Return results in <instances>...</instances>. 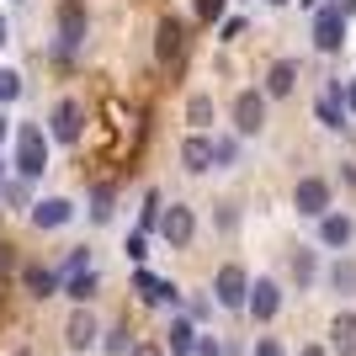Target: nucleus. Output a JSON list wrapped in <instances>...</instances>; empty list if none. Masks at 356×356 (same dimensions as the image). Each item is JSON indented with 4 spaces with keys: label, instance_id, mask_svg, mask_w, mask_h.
<instances>
[{
    "label": "nucleus",
    "instance_id": "obj_20",
    "mask_svg": "<svg viewBox=\"0 0 356 356\" xmlns=\"http://www.w3.org/2000/svg\"><path fill=\"white\" fill-rule=\"evenodd\" d=\"M287 271H293V282H298V293L314 282V271H319V261H314V250H293V261H287Z\"/></svg>",
    "mask_w": 356,
    "mask_h": 356
},
{
    "label": "nucleus",
    "instance_id": "obj_1",
    "mask_svg": "<svg viewBox=\"0 0 356 356\" xmlns=\"http://www.w3.org/2000/svg\"><path fill=\"white\" fill-rule=\"evenodd\" d=\"M48 170V134L38 122H27L22 134H16V176L22 181H38Z\"/></svg>",
    "mask_w": 356,
    "mask_h": 356
},
{
    "label": "nucleus",
    "instance_id": "obj_13",
    "mask_svg": "<svg viewBox=\"0 0 356 356\" xmlns=\"http://www.w3.org/2000/svg\"><path fill=\"white\" fill-rule=\"evenodd\" d=\"M70 218H74V208L64 202V197H43V202H32V223H38V229H64Z\"/></svg>",
    "mask_w": 356,
    "mask_h": 356
},
{
    "label": "nucleus",
    "instance_id": "obj_25",
    "mask_svg": "<svg viewBox=\"0 0 356 356\" xmlns=\"http://www.w3.org/2000/svg\"><path fill=\"white\" fill-rule=\"evenodd\" d=\"M90 218H96V223L112 218V192H106V186H96V192H90Z\"/></svg>",
    "mask_w": 356,
    "mask_h": 356
},
{
    "label": "nucleus",
    "instance_id": "obj_15",
    "mask_svg": "<svg viewBox=\"0 0 356 356\" xmlns=\"http://www.w3.org/2000/svg\"><path fill=\"white\" fill-rule=\"evenodd\" d=\"M319 239H325L330 250H346V245H351V218H346V213H325V218H319Z\"/></svg>",
    "mask_w": 356,
    "mask_h": 356
},
{
    "label": "nucleus",
    "instance_id": "obj_31",
    "mask_svg": "<svg viewBox=\"0 0 356 356\" xmlns=\"http://www.w3.org/2000/svg\"><path fill=\"white\" fill-rule=\"evenodd\" d=\"M197 16H202V22H218V16H223V0H197Z\"/></svg>",
    "mask_w": 356,
    "mask_h": 356
},
{
    "label": "nucleus",
    "instance_id": "obj_19",
    "mask_svg": "<svg viewBox=\"0 0 356 356\" xmlns=\"http://www.w3.org/2000/svg\"><path fill=\"white\" fill-rule=\"evenodd\" d=\"M314 112H319V122H325V128H341V122H346V102H341V86L330 90V96H319V106H314Z\"/></svg>",
    "mask_w": 356,
    "mask_h": 356
},
{
    "label": "nucleus",
    "instance_id": "obj_35",
    "mask_svg": "<svg viewBox=\"0 0 356 356\" xmlns=\"http://www.w3.org/2000/svg\"><path fill=\"white\" fill-rule=\"evenodd\" d=\"M298 356H330V351H325V346H303Z\"/></svg>",
    "mask_w": 356,
    "mask_h": 356
},
{
    "label": "nucleus",
    "instance_id": "obj_17",
    "mask_svg": "<svg viewBox=\"0 0 356 356\" xmlns=\"http://www.w3.org/2000/svg\"><path fill=\"white\" fill-rule=\"evenodd\" d=\"M22 282H27L32 298H54L59 293V271H48V266H27L22 271Z\"/></svg>",
    "mask_w": 356,
    "mask_h": 356
},
{
    "label": "nucleus",
    "instance_id": "obj_29",
    "mask_svg": "<svg viewBox=\"0 0 356 356\" xmlns=\"http://www.w3.org/2000/svg\"><path fill=\"white\" fill-rule=\"evenodd\" d=\"M154 223H160V197H149V202H144V218H138V229H144V234H149Z\"/></svg>",
    "mask_w": 356,
    "mask_h": 356
},
{
    "label": "nucleus",
    "instance_id": "obj_23",
    "mask_svg": "<svg viewBox=\"0 0 356 356\" xmlns=\"http://www.w3.org/2000/svg\"><path fill=\"white\" fill-rule=\"evenodd\" d=\"M330 287H335V293H356V261L351 255H341V261L330 266Z\"/></svg>",
    "mask_w": 356,
    "mask_h": 356
},
{
    "label": "nucleus",
    "instance_id": "obj_24",
    "mask_svg": "<svg viewBox=\"0 0 356 356\" xmlns=\"http://www.w3.org/2000/svg\"><path fill=\"white\" fill-rule=\"evenodd\" d=\"M160 59H181V22H160Z\"/></svg>",
    "mask_w": 356,
    "mask_h": 356
},
{
    "label": "nucleus",
    "instance_id": "obj_10",
    "mask_svg": "<svg viewBox=\"0 0 356 356\" xmlns=\"http://www.w3.org/2000/svg\"><path fill=\"white\" fill-rule=\"evenodd\" d=\"M59 38H64V48L86 43V6L80 0H64L59 6Z\"/></svg>",
    "mask_w": 356,
    "mask_h": 356
},
{
    "label": "nucleus",
    "instance_id": "obj_32",
    "mask_svg": "<svg viewBox=\"0 0 356 356\" xmlns=\"http://www.w3.org/2000/svg\"><path fill=\"white\" fill-rule=\"evenodd\" d=\"M192 351H197V356H223V346L213 341V335H197V346H192Z\"/></svg>",
    "mask_w": 356,
    "mask_h": 356
},
{
    "label": "nucleus",
    "instance_id": "obj_3",
    "mask_svg": "<svg viewBox=\"0 0 356 356\" xmlns=\"http://www.w3.org/2000/svg\"><path fill=\"white\" fill-rule=\"evenodd\" d=\"M154 229L165 234V245H170V250H186V245H192V234H197V218H192V208L170 202V208L160 213V223H154Z\"/></svg>",
    "mask_w": 356,
    "mask_h": 356
},
{
    "label": "nucleus",
    "instance_id": "obj_34",
    "mask_svg": "<svg viewBox=\"0 0 356 356\" xmlns=\"http://www.w3.org/2000/svg\"><path fill=\"white\" fill-rule=\"evenodd\" d=\"M341 102H346V106H351V112H356V80H351V86L341 90Z\"/></svg>",
    "mask_w": 356,
    "mask_h": 356
},
{
    "label": "nucleus",
    "instance_id": "obj_26",
    "mask_svg": "<svg viewBox=\"0 0 356 356\" xmlns=\"http://www.w3.org/2000/svg\"><path fill=\"white\" fill-rule=\"evenodd\" d=\"M16 96H22V74H16V70H0V106L16 102Z\"/></svg>",
    "mask_w": 356,
    "mask_h": 356
},
{
    "label": "nucleus",
    "instance_id": "obj_27",
    "mask_svg": "<svg viewBox=\"0 0 356 356\" xmlns=\"http://www.w3.org/2000/svg\"><path fill=\"white\" fill-rule=\"evenodd\" d=\"M128 346H134V341H128V325L106 330V351H112V356H128Z\"/></svg>",
    "mask_w": 356,
    "mask_h": 356
},
{
    "label": "nucleus",
    "instance_id": "obj_11",
    "mask_svg": "<svg viewBox=\"0 0 356 356\" xmlns=\"http://www.w3.org/2000/svg\"><path fill=\"white\" fill-rule=\"evenodd\" d=\"M48 134L59 138V144H80V106H74V102H59V106H54Z\"/></svg>",
    "mask_w": 356,
    "mask_h": 356
},
{
    "label": "nucleus",
    "instance_id": "obj_37",
    "mask_svg": "<svg viewBox=\"0 0 356 356\" xmlns=\"http://www.w3.org/2000/svg\"><path fill=\"white\" fill-rule=\"evenodd\" d=\"M303 6H319V0H303Z\"/></svg>",
    "mask_w": 356,
    "mask_h": 356
},
{
    "label": "nucleus",
    "instance_id": "obj_38",
    "mask_svg": "<svg viewBox=\"0 0 356 356\" xmlns=\"http://www.w3.org/2000/svg\"><path fill=\"white\" fill-rule=\"evenodd\" d=\"M271 6H287V0H271Z\"/></svg>",
    "mask_w": 356,
    "mask_h": 356
},
{
    "label": "nucleus",
    "instance_id": "obj_2",
    "mask_svg": "<svg viewBox=\"0 0 356 356\" xmlns=\"http://www.w3.org/2000/svg\"><path fill=\"white\" fill-rule=\"evenodd\" d=\"M245 293H250V277H245V266H218V277H213V303L218 309H245Z\"/></svg>",
    "mask_w": 356,
    "mask_h": 356
},
{
    "label": "nucleus",
    "instance_id": "obj_6",
    "mask_svg": "<svg viewBox=\"0 0 356 356\" xmlns=\"http://www.w3.org/2000/svg\"><path fill=\"white\" fill-rule=\"evenodd\" d=\"M245 309H250L261 325H271V319H277V309H282V287L271 282V277H255L250 293H245Z\"/></svg>",
    "mask_w": 356,
    "mask_h": 356
},
{
    "label": "nucleus",
    "instance_id": "obj_30",
    "mask_svg": "<svg viewBox=\"0 0 356 356\" xmlns=\"http://www.w3.org/2000/svg\"><path fill=\"white\" fill-rule=\"evenodd\" d=\"M255 356H287V351H282L277 335H261V341H255Z\"/></svg>",
    "mask_w": 356,
    "mask_h": 356
},
{
    "label": "nucleus",
    "instance_id": "obj_7",
    "mask_svg": "<svg viewBox=\"0 0 356 356\" xmlns=\"http://www.w3.org/2000/svg\"><path fill=\"white\" fill-rule=\"evenodd\" d=\"M96 341H102V325H96V314L80 303V309L70 314V325H64V346H70V351H90Z\"/></svg>",
    "mask_w": 356,
    "mask_h": 356
},
{
    "label": "nucleus",
    "instance_id": "obj_28",
    "mask_svg": "<svg viewBox=\"0 0 356 356\" xmlns=\"http://www.w3.org/2000/svg\"><path fill=\"white\" fill-rule=\"evenodd\" d=\"M149 255V234L138 229V234H128V261H144Z\"/></svg>",
    "mask_w": 356,
    "mask_h": 356
},
{
    "label": "nucleus",
    "instance_id": "obj_18",
    "mask_svg": "<svg viewBox=\"0 0 356 356\" xmlns=\"http://www.w3.org/2000/svg\"><path fill=\"white\" fill-rule=\"evenodd\" d=\"M96 282H102V277H96V271H74V277H64V293L74 298V303H90V298H96Z\"/></svg>",
    "mask_w": 356,
    "mask_h": 356
},
{
    "label": "nucleus",
    "instance_id": "obj_8",
    "mask_svg": "<svg viewBox=\"0 0 356 356\" xmlns=\"http://www.w3.org/2000/svg\"><path fill=\"white\" fill-rule=\"evenodd\" d=\"M234 128L239 134H261L266 128V96L261 90H239L234 96Z\"/></svg>",
    "mask_w": 356,
    "mask_h": 356
},
{
    "label": "nucleus",
    "instance_id": "obj_12",
    "mask_svg": "<svg viewBox=\"0 0 356 356\" xmlns=\"http://www.w3.org/2000/svg\"><path fill=\"white\" fill-rule=\"evenodd\" d=\"M181 165L192 170V176H202V170H213V138L208 134H192L186 144H181Z\"/></svg>",
    "mask_w": 356,
    "mask_h": 356
},
{
    "label": "nucleus",
    "instance_id": "obj_33",
    "mask_svg": "<svg viewBox=\"0 0 356 356\" xmlns=\"http://www.w3.org/2000/svg\"><path fill=\"white\" fill-rule=\"evenodd\" d=\"M128 356H160V346H154V341H144V346H128Z\"/></svg>",
    "mask_w": 356,
    "mask_h": 356
},
{
    "label": "nucleus",
    "instance_id": "obj_9",
    "mask_svg": "<svg viewBox=\"0 0 356 356\" xmlns=\"http://www.w3.org/2000/svg\"><path fill=\"white\" fill-rule=\"evenodd\" d=\"M134 287H138V298H144V303H170V309L181 303V287H176V282H160V277H154V271H144V266L134 271Z\"/></svg>",
    "mask_w": 356,
    "mask_h": 356
},
{
    "label": "nucleus",
    "instance_id": "obj_14",
    "mask_svg": "<svg viewBox=\"0 0 356 356\" xmlns=\"http://www.w3.org/2000/svg\"><path fill=\"white\" fill-rule=\"evenodd\" d=\"M330 351L356 356V314H335V319H330Z\"/></svg>",
    "mask_w": 356,
    "mask_h": 356
},
{
    "label": "nucleus",
    "instance_id": "obj_36",
    "mask_svg": "<svg viewBox=\"0 0 356 356\" xmlns=\"http://www.w3.org/2000/svg\"><path fill=\"white\" fill-rule=\"evenodd\" d=\"M6 134H11V118H6V112H0V144H6Z\"/></svg>",
    "mask_w": 356,
    "mask_h": 356
},
{
    "label": "nucleus",
    "instance_id": "obj_16",
    "mask_svg": "<svg viewBox=\"0 0 356 356\" xmlns=\"http://www.w3.org/2000/svg\"><path fill=\"white\" fill-rule=\"evenodd\" d=\"M293 86H298V64H293V59H277V64L266 70V96H287Z\"/></svg>",
    "mask_w": 356,
    "mask_h": 356
},
{
    "label": "nucleus",
    "instance_id": "obj_21",
    "mask_svg": "<svg viewBox=\"0 0 356 356\" xmlns=\"http://www.w3.org/2000/svg\"><path fill=\"white\" fill-rule=\"evenodd\" d=\"M186 122H192L197 134H208L213 128V96H192V102H186Z\"/></svg>",
    "mask_w": 356,
    "mask_h": 356
},
{
    "label": "nucleus",
    "instance_id": "obj_4",
    "mask_svg": "<svg viewBox=\"0 0 356 356\" xmlns=\"http://www.w3.org/2000/svg\"><path fill=\"white\" fill-rule=\"evenodd\" d=\"M293 208L303 213V218H325L330 213V181L325 176H303L293 186Z\"/></svg>",
    "mask_w": 356,
    "mask_h": 356
},
{
    "label": "nucleus",
    "instance_id": "obj_5",
    "mask_svg": "<svg viewBox=\"0 0 356 356\" xmlns=\"http://www.w3.org/2000/svg\"><path fill=\"white\" fill-rule=\"evenodd\" d=\"M341 43H346V11L341 6H319V16H314V48L335 54Z\"/></svg>",
    "mask_w": 356,
    "mask_h": 356
},
{
    "label": "nucleus",
    "instance_id": "obj_22",
    "mask_svg": "<svg viewBox=\"0 0 356 356\" xmlns=\"http://www.w3.org/2000/svg\"><path fill=\"white\" fill-rule=\"evenodd\" d=\"M192 346H197V325H192V319H170V351L186 356Z\"/></svg>",
    "mask_w": 356,
    "mask_h": 356
}]
</instances>
